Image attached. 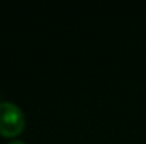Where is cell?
<instances>
[{"label": "cell", "mask_w": 146, "mask_h": 144, "mask_svg": "<svg viewBox=\"0 0 146 144\" xmlns=\"http://www.w3.org/2000/svg\"><path fill=\"white\" fill-rule=\"evenodd\" d=\"M26 127V116L21 107L13 102H0V134L4 137H16Z\"/></svg>", "instance_id": "obj_1"}, {"label": "cell", "mask_w": 146, "mask_h": 144, "mask_svg": "<svg viewBox=\"0 0 146 144\" xmlns=\"http://www.w3.org/2000/svg\"><path fill=\"white\" fill-rule=\"evenodd\" d=\"M7 144H27V143H24L23 140H13V141H10V143H7Z\"/></svg>", "instance_id": "obj_2"}]
</instances>
